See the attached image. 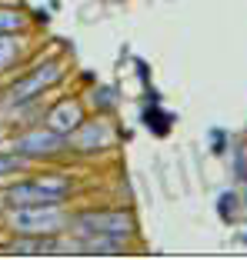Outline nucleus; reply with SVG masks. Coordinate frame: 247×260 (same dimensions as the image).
<instances>
[{"label":"nucleus","instance_id":"nucleus-1","mask_svg":"<svg viewBox=\"0 0 247 260\" xmlns=\"http://www.w3.org/2000/svg\"><path fill=\"white\" fill-rule=\"evenodd\" d=\"M77 193L74 177L64 170H44V174H27L20 180H10L4 187L7 207H34V204H70Z\"/></svg>","mask_w":247,"mask_h":260},{"label":"nucleus","instance_id":"nucleus-2","mask_svg":"<svg viewBox=\"0 0 247 260\" xmlns=\"http://www.w3.org/2000/svg\"><path fill=\"white\" fill-rule=\"evenodd\" d=\"M74 214L67 204H34V207H7L0 223L7 234H67Z\"/></svg>","mask_w":247,"mask_h":260},{"label":"nucleus","instance_id":"nucleus-3","mask_svg":"<svg viewBox=\"0 0 247 260\" xmlns=\"http://www.w3.org/2000/svg\"><path fill=\"white\" fill-rule=\"evenodd\" d=\"M67 74V60L64 57H47V60H37L27 74L14 77L4 90H0V104H27V100H40L47 90H54L57 84L64 80Z\"/></svg>","mask_w":247,"mask_h":260},{"label":"nucleus","instance_id":"nucleus-4","mask_svg":"<svg viewBox=\"0 0 247 260\" xmlns=\"http://www.w3.org/2000/svg\"><path fill=\"white\" fill-rule=\"evenodd\" d=\"M10 147H14L20 157H27L30 164H54L60 157H67L70 147H67V137L57 134V130L44 127V123H30V127L17 130L10 137Z\"/></svg>","mask_w":247,"mask_h":260},{"label":"nucleus","instance_id":"nucleus-5","mask_svg":"<svg viewBox=\"0 0 247 260\" xmlns=\"http://www.w3.org/2000/svg\"><path fill=\"white\" fill-rule=\"evenodd\" d=\"M70 234H117V237H137V217L120 207H90L77 210L70 220Z\"/></svg>","mask_w":247,"mask_h":260},{"label":"nucleus","instance_id":"nucleus-6","mask_svg":"<svg viewBox=\"0 0 247 260\" xmlns=\"http://www.w3.org/2000/svg\"><path fill=\"white\" fill-rule=\"evenodd\" d=\"M114 144H117V127H114V120H110V114H94V117H87L74 134H67L70 153H84V157L110 150Z\"/></svg>","mask_w":247,"mask_h":260},{"label":"nucleus","instance_id":"nucleus-7","mask_svg":"<svg viewBox=\"0 0 247 260\" xmlns=\"http://www.w3.org/2000/svg\"><path fill=\"white\" fill-rule=\"evenodd\" d=\"M87 120V104L80 93H70V97H60L57 104H50V107L44 110V117H40V123L50 130H57V134H74V130L80 127V123Z\"/></svg>","mask_w":247,"mask_h":260},{"label":"nucleus","instance_id":"nucleus-8","mask_svg":"<svg viewBox=\"0 0 247 260\" xmlns=\"http://www.w3.org/2000/svg\"><path fill=\"white\" fill-rule=\"evenodd\" d=\"M70 237H74V253L117 257L131 250V237H117V234H70Z\"/></svg>","mask_w":247,"mask_h":260},{"label":"nucleus","instance_id":"nucleus-9","mask_svg":"<svg viewBox=\"0 0 247 260\" xmlns=\"http://www.w3.org/2000/svg\"><path fill=\"white\" fill-rule=\"evenodd\" d=\"M30 34H0V80L14 74L20 63L30 60V47H27Z\"/></svg>","mask_w":247,"mask_h":260},{"label":"nucleus","instance_id":"nucleus-10","mask_svg":"<svg viewBox=\"0 0 247 260\" xmlns=\"http://www.w3.org/2000/svg\"><path fill=\"white\" fill-rule=\"evenodd\" d=\"M34 17L20 4H0V34H30Z\"/></svg>","mask_w":247,"mask_h":260},{"label":"nucleus","instance_id":"nucleus-11","mask_svg":"<svg viewBox=\"0 0 247 260\" xmlns=\"http://www.w3.org/2000/svg\"><path fill=\"white\" fill-rule=\"evenodd\" d=\"M174 120L177 117L174 114H167V110L157 104V97H150V104H144V114H140V123H144L150 134H157V137H164L170 127H174Z\"/></svg>","mask_w":247,"mask_h":260},{"label":"nucleus","instance_id":"nucleus-12","mask_svg":"<svg viewBox=\"0 0 247 260\" xmlns=\"http://www.w3.org/2000/svg\"><path fill=\"white\" fill-rule=\"evenodd\" d=\"M23 170H30V160H27V157H20L14 147L0 150V180H7V177H17V174H23Z\"/></svg>","mask_w":247,"mask_h":260},{"label":"nucleus","instance_id":"nucleus-13","mask_svg":"<svg viewBox=\"0 0 247 260\" xmlns=\"http://www.w3.org/2000/svg\"><path fill=\"white\" fill-rule=\"evenodd\" d=\"M90 107H94V114H114V107H117V90L114 87H97V90H90Z\"/></svg>","mask_w":247,"mask_h":260},{"label":"nucleus","instance_id":"nucleus-14","mask_svg":"<svg viewBox=\"0 0 247 260\" xmlns=\"http://www.w3.org/2000/svg\"><path fill=\"white\" fill-rule=\"evenodd\" d=\"M237 210H240V193L237 190H224L221 197H217V217H221V220L234 223Z\"/></svg>","mask_w":247,"mask_h":260},{"label":"nucleus","instance_id":"nucleus-15","mask_svg":"<svg viewBox=\"0 0 247 260\" xmlns=\"http://www.w3.org/2000/svg\"><path fill=\"white\" fill-rule=\"evenodd\" d=\"M231 164H234V177L240 184H247V140L231 147Z\"/></svg>","mask_w":247,"mask_h":260},{"label":"nucleus","instance_id":"nucleus-16","mask_svg":"<svg viewBox=\"0 0 247 260\" xmlns=\"http://www.w3.org/2000/svg\"><path fill=\"white\" fill-rule=\"evenodd\" d=\"M210 140H214V147H210V150H214L217 157L231 150V144H227V134H224V130H214V134H210Z\"/></svg>","mask_w":247,"mask_h":260},{"label":"nucleus","instance_id":"nucleus-17","mask_svg":"<svg viewBox=\"0 0 247 260\" xmlns=\"http://www.w3.org/2000/svg\"><path fill=\"white\" fill-rule=\"evenodd\" d=\"M240 207L247 210V184H244V190H240Z\"/></svg>","mask_w":247,"mask_h":260},{"label":"nucleus","instance_id":"nucleus-18","mask_svg":"<svg viewBox=\"0 0 247 260\" xmlns=\"http://www.w3.org/2000/svg\"><path fill=\"white\" fill-rule=\"evenodd\" d=\"M4 210H7V200H4V190H0V217H4Z\"/></svg>","mask_w":247,"mask_h":260},{"label":"nucleus","instance_id":"nucleus-19","mask_svg":"<svg viewBox=\"0 0 247 260\" xmlns=\"http://www.w3.org/2000/svg\"><path fill=\"white\" fill-rule=\"evenodd\" d=\"M4 134H7V127H4V120H0V140H4Z\"/></svg>","mask_w":247,"mask_h":260},{"label":"nucleus","instance_id":"nucleus-20","mask_svg":"<svg viewBox=\"0 0 247 260\" xmlns=\"http://www.w3.org/2000/svg\"><path fill=\"white\" fill-rule=\"evenodd\" d=\"M0 4H17V0H0Z\"/></svg>","mask_w":247,"mask_h":260},{"label":"nucleus","instance_id":"nucleus-21","mask_svg":"<svg viewBox=\"0 0 247 260\" xmlns=\"http://www.w3.org/2000/svg\"><path fill=\"white\" fill-rule=\"evenodd\" d=\"M0 234H4V223H0Z\"/></svg>","mask_w":247,"mask_h":260},{"label":"nucleus","instance_id":"nucleus-22","mask_svg":"<svg viewBox=\"0 0 247 260\" xmlns=\"http://www.w3.org/2000/svg\"><path fill=\"white\" fill-rule=\"evenodd\" d=\"M114 4H117V0H114Z\"/></svg>","mask_w":247,"mask_h":260}]
</instances>
